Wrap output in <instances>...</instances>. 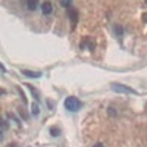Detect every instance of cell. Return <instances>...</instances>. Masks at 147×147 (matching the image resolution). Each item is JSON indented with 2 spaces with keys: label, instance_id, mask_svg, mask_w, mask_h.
<instances>
[{
  "label": "cell",
  "instance_id": "9",
  "mask_svg": "<svg viewBox=\"0 0 147 147\" xmlns=\"http://www.w3.org/2000/svg\"><path fill=\"white\" fill-rule=\"evenodd\" d=\"M31 109H32V110H31V112H32V115H35V116H37V115L40 113V109H38V106H37L35 103L31 106Z\"/></svg>",
  "mask_w": 147,
  "mask_h": 147
},
{
  "label": "cell",
  "instance_id": "5",
  "mask_svg": "<svg viewBox=\"0 0 147 147\" xmlns=\"http://www.w3.org/2000/svg\"><path fill=\"white\" fill-rule=\"evenodd\" d=\"M41 10H43V15H50L53 12V6L50 2H44L43 6H41Z\"/></svg>",
  "mask_w": 147,
  "mask_h": 147
},
{
  "label": "cell",
  "instance_id": "8",
  "mask_svg": "<svg viewBox=\"0 0 147 147\" xmlns=\"http://www.w3.org/2000/svg\"><path fill=\"white\" fill-rule=\"evenodd\" d=\"M7 127H9V125H7V122L0 118V140L3 138V134H2V132H5V131L7 129Z\"/></svg>",
  "mask_w": 147,
  "mask_h": 147
},
{
  "label": "cell",
  "instance_id": "16",
  "mask_svg": "<svg viewBox=\"0 0 147 147\" xmlns=\"http://www.w3.org/2000/svg\"><path fill=\"white\" fill-rule=\"evenodd\" d=\"M5 93H6V91H5L3 88H0V96H2V94H5Z\"/></svg>",
  "mask_w": 147,
  "mask_h": 147
},
{
  "label": "cell",
  "instance_id": "10",
  "mask_svg": "<svg viewBox=\"0 0 147 147\" xmlns=\"http://www.w3.org/2000/svg\"><path fill=\"white\" fill-rule=\"evenodd\" d=\"M60 5H62L63 7H71V3H72V0H59Z\"/></svg>",
  "mask_w": 147,
  "mask_h": 147
},
{
  "label": "cell",
  "instance_id": "13",
  "mask_svg": "<svg viewBox=\"0 0 147 147\" xmlns=\"http://www.w3.org/2000/svg\"><path fill=\"white\" fill-rule=\"evenodd\" d=\"M94 147H105L102 143H97V144H94Z\"/></svg>",
  "mask_w": 147,
  "mask_h": 147
},
{
  "label": "cell",
  "instance_id": "17",
  "mask_svg": "<svg viewBox=\"0 0 147 147\" xmlns=\"http://www.w3.org/2000/svg\"><path fill=\"white\" fill-rule=\"evenodd\" d=\"M144 2H146V3H147V0H144Z\"/></svg>",
  "mask_w": 147,
  "mask_h": 147
},
{
  "label": "cell",
  "instance_id": "1",
  "mask_svg": "<svg viewBox=\"0 0 147 147\" xmlns=\"http://www.w3.org/2000/svg\"><path fill=\"white\" fill-rule=\"evenodd\" d=\"M81 102L77 99V97H66L65 100V109H68L69 112H78V110L81 109Z\"/></svg>",
  "mask_w": 147,
  "mask_h": 147
},
{
  "label": "cell",
  "instance_id": "2",
  "mask_svg": "<svg viewBox=\"0 0 147 147\" xmlns=\"http://www.w3.org/2000/svg\"><path fill=\"white\" fill-rule=\"evenodd\" d=\"M112 90L113 91H116V93H131V94H137V91L136 90H132V88H129V87H125V85H122V84H113L112 85Z\"/></svg>",
  "mask_w": 147,
  "mask_h": 147
},
{
  "label": "cell",
  "instance_id": "11",
  "mask_svg": "<svg viewBox=\"0 0 147 147\" xmlns=\"http://www.w3.org/2000/svg\"><path fill=\"white\" fill-rule=\"evenodd\" d=\"M50 132H52V136H53V137H57L59 134H60V129H57L56 127H52V128H50Z\"/></svg>",
  "mask_w": 147,
  "mask_h": 147
},
{
  "label": "cell",
  "instance_id": "7",
  "mask_svg": "<svg viewBox=\"0 0 147 147\" xmlns=\"http://www.w3.org/2000/svg\"><path fill=\"white\" fill-rule=\"evenodd\" d=\"M27 7L30 10H35L38 7V0H27Z\"/></svg>",
  "mask_w": 147,
  "mask_h": 147
},
{
  "label": "cell",
  "instance_id": "4",
  "mask_svg": "<svg viewBox=\"0 0 147 147\" xmlns=\"http://www.w3.org/2000/svg\"><path fill=\"white\" fill-rule=\"evenodd\" d=\"M68 15H69V19H71V22H72V28H75L77 22H78V10L71 7V9L68 10Z\"/></svg>",
  "mask_w": 147,
  "mask_h": 147
},
{
  "label": "cell",
  "instance_id": "15",
  "mask_svg": "<svg viewBox=\"0 0 147 147\" xmlns=\"http://www.w3.org/2000/svg\"><path fill=\"white\" fill-rule=\"evenodd\" d=\"M7 147H18V146H16V143H12V144H9Z\"/></svg>",
  "mask_w": 147,
  "mask_h": 147
},
{
  "label": "cell",
  "instance_id": "12",
  "mask_svg": "<svg viewBox=\"0 0 147 147\" xmlns=\"http://www.w3.org/2000/svg\"><path fill=\"white\" fill-rule=\"evenodd\" d=\"M115 31H116V34H122V28H119V27H116Z\"/></svg>",
  "mask_w": 147,
  "mask_h": 147
},
{
  "label": "cell",
  "instance_id": "6",
  "mask_svg": "<svg viewBox=\"0 0 147 147\" xmlns=\"http://www.w3.org/2000/svg\"><path fill=\"white\" fill-rule=\"evenodd\" d=\"M22 74L27 75V77H30V78H40L41 77L40 72H32V71H28V69H22Z\"/></svg>",
  "mask_w": 147,
  "mask_h": 147
},
{
  "label": "cell",
  "instance_id": "3",
  "mask_svg": "<svg viewBox=\"0 0 147 147\" xmlns=\"http://www.w3.org/2000/svg\"><path fill=\"white\" fill-rule=\"evenodd\" d=\"M80 47H81V50H85V49H88L90 52H93L94 49H96V44L91 41L90 37H84L82 41H81V44H80Z\"/></svg>",
  "mask_w": 147,
  "mask_h": 147
},
{
  "label": "cell",
  "instance_id": "14",
  "mask_svg": "<svg viewBox=\"0 0 147 147\" xmlns=\"http://www.w3.org/2000/svg\"><path fill=\"white\" fill-rule=\"evenodd\" d=\"M143 21H144V22H147V13H144V15H143Z\"/></svg>",
  "mask_w": 147,
  "mask_h": 147
}]
</instances>
